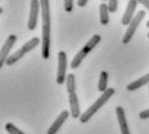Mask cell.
Masks as SVG:
<instances>
[{"label":"cell","mask_w":149,"mask_h":134,"mask_svg":"<svg viewBox=\"0 0 149 134\" xmlns=\"http://www.w3.org/2000/svg\"><path fill=\"white\" fill-rule=\"evenodd\" d=\"M147 84H149V74L144 75V76L139 77L138 80H135V81L130 83L129 85H127V90H130V92H134V90L141 88V86L147 85Z\"/></svg>","instance_id":"cell-11"},{"label":"cell","mask_w":149,"mask_h":134,"mask_svg":"<svg viewBox=\"0 0 149 134\" xmlns=\"http://www.w3.org/2000/svg\"><path fill=\"white\" fill-rule=\"evenodd\" d=\"M24 54H26V52L23 51V48L18 49L17 52H14V54H12L10 57L7 60V65H8V66H13L17 61H19L22 57H24Z\"/></svg>","instance_id":"cell-14"},{"label":"cell","mask_w":149,"mask_h":134,"mask_svg":"<svg viewBox=\"0 0 149 134\" xmlns=\"http://www.w3.org/2000/svg\"><path fill=\"white\" fill-rule=\"evenodd\" d=\"M136 1L140 3V4H143V5H144V7L149 11V0H136Z\"/></svg>","instance_id":"cell-23"},{"label":"cell","mask_w":149,"mask_h":134,"mask_svg":"<svg viewBox=\"0 0 149 134\" xmlns=\"http://www.w3.org/2000/svg\"><path fill=\"white\" fill-rule=\"evenodd\" d=\"M147 26H148V29H149V21H148V22H147Z\"/></svg>","instance_id":"cell-25"},{"label":"cell","mask_w":149,"mask_h":134,"mask_svg":"<svg viewBox=\"0 0 149 134\" xmlns=\"http://www.w3.org/2000/svg\"><path fill=\"white\" fill-rule=\"evenodd\" d=\"M41 9L40 0H31V9H30V17H29V23L27 27L29 30H35L37 26V18H39V12Z\"/></svg>","instance_id":"cell-5"},{"label":"cell","mask_w":149,"mask_h":134,"mask_svg":"<svg viewBox=\"0 0 149 134\" xmlns=\"http://www.w3.org/2000/svg\"><path fill=\"white\" fill-rule=\"evenodd\" d=\"M113 94H114V89H113V88H108L107 90H105V92H103V94H102L99 98H97V101H95L94 103H93V105L88 108V110H86V111L81 115V117H80V121H81V123H84V124L88 123V121L91 119V117L94 116L95 114H97V111L99 110V108L103 107V106L107 103L108 99H109Z\"/></svg>","instance_id":"cell-2"},{"label":"cell","mask_w":149,"mask_h":134,"mask_svg":"<svg viewBox=\"0 0 149 134\" xmlns=\"http://www.w3.org/2000/svg\"><path fill=\"white\" fill-rule=\"evenodd\" d=\"M99 43H100V35H94V36H93L91 39H90L89 41L85 44L84 49H85V51L88 52V53H90V52L93 51V49L95 48V46L99 44Z\"/></svg>","instance_id":"cell-17"},{"label":"cell","mask_w":149,"mask_h":134,"mask_svg":"<svg viewBox=\"0 0 149 134\" xmlns=\"http://www.w3.org/2000/svg\"><path fill=\"white\" fill-rule=\"evenodd\" d=\"M148 90H149V84H148Z\"/></svg>","instance_id":"cell-26"},{"label":"cell","mask_w":149,"mask_h":134,"mask_svg":"<svg viewBox=\"0 0 149 134\" xmlns=\"http://www.w3.org/2000/svg\"><path fill=\"white\" fill-rule=\"evenodd\" d=\"M5 130H7L8 134H24V132L18 129L17 126H14V124H12V123H8L5 125Z\"/></svg>","instance_id":"cell-19"},{"label":"cell","mask_w":149,"mask_h":134,"mask_svg":"<svg viewBox=\"0 0 149 134\" xmlns=\"http://www.w3.org/2000/svg\"><path fill=\"white\" fill-rule=\"evenodd\" d=\"M73 9V0H64V11L66 12H72Z\"/></svg>","instance_id":"cell-21"},{"label":"cell","mask_w":149,"mask_h":134,"mask_svg":"<svg viewBox=\"0 0 149 134\" xmlns=\"http://www.w3.org/2000/svg\"><path fill=\"white\" fill-rule=\"evenodd\" d=\"M107 84H108V72L107 71H102L100 72V77H99V83H98V89L100 90L102 93L105 92L107 88Z\"/></svg>","instance_id":"cell-16"},{"label":"cell","mask_w":149,"mask_h":134,"mask_svg":"<svg viewBox=\"0 0 149 134\" xmlns=\"http://www.w3.org/2000/svg\"><path fill=\"white\" fill-rule=\"evenodd\" d=\"M39 44H40V39H39V37H32V39L29 40V41H27L26 44L22 46V48H23V51L26 53H29V52L32 51V49H35Z\"/></svg>","instance_id":"cell-18"},{"label":"cell","mask_w":149,"mask_h":134,"mask_svg":"<svg viewBox=\"0 0 149 134\" xmlns=\"http://www.w3.org/2000/svg\"><path fill=\"white\" fill-rule=\"evenodd\" d=\"M145 15V12L144 11H139L138 14L135 15L134 18H132V21L129 23V26H127V31L125 32V36H123L122 39V43L123 44H129L130 40L132 39V36H134V34L136 32V30H138L139 25H140V22L143 21V18H144Z\"/></svg>","instance_id":"cell-3"},{"label":"cell","mask_w":149,"mask_h":134,"mask_svg":"<svg viewBox=\"0 0 149 134\" xmlns=\"http://www.w3.org/2000/svg\"><path fill=\"white\" fill-rule=\"evenodd\" d=\"M68 116H70V112L68 111H62L61 115L55 119V121L52 124V126L48 129V134H57L58 130L61 129V126L64 124V121L68 119Z\"/></svg>","instance_id":"cell-9"},{"label":"cell","mask_w":149,"mask_h":134,"mask_svg":"<svg viewBox=\"0 0 149 134\" xmlns=\"http://www.w3.org/2000/svg\"><path fill=\"white\" fill-rule=\"evenodd\" d=\"M67 54L66 52H59L58 53V72H57V84L62 85L66 83L67 77Z\"/></svg>","instance_id":"cell-4"},{"label":"cell","mask_w":149,"mask_h":134,"mask_svg":"<svg viewBox=\"0 0 149 134\" xmlns=\"http://www.w3.org/2000/svg\"><path fill=\"white\" fill-rule=\"evenodd\" d=\"M42 17V51L41 55L44 60L50 57V7L49 0H40Z\"/></svg>","instance_id":"cell-1"},{"label":"cell","mask_w":149,"mask_h":134,"mask_svg":"<svg viewBox=\"0 0 149 134\" xmlns=\"http://www.w3.org/2000/svg\"><path fill=\"white\" fill-rule=\"evenodd\" d=\"M102 1H105V0H102Z\"/></svg>","instance_id":"cell-28"},{"label":"cell","mask_w":149,"mask_h":134,"mask_svg":"<svg viewBox=\"0 0 149 134\" xmlns=\"http://www.w3.org/2000/svg\"><path fill=\"white\" fill-rule=\"evenodd\" d=\"M15 41H17V36L15 35H9L8 39L5 40L4 45L1 48V53H0V67H4V63H7V60L9 58V52L14 46Z\"/></svg>","instance_id":"cell-6"},{"label":"cell","mask_w":149,"mask_h":134,"mask_svg":"<svg viewBox=\"0 0 149 134\" xmlns=\"http://www.w3.org/2000/svg\"><path fill=\"white\" fill-rule=\"evenodd\" d=\"M68 102H70V107H71V116L73 119H80L81 117V111H80L79 97H77L76 93L68 94Z\"/></svg>","instance_id":"cell-8"},{"label":"cell","mask_w":149,"mask_h":134,"mask_svg":"<svg viewBox=\"0 0 149 134\" xmlns=\"http://www.w3.org/2000/svg\"><path fill=\"white\" fill-rule=\"evenodd\" d=\"M148 39H149V32H148Z\"/></svg>","instance_id":"cell-27"},{"label":"cell","mask_w":149,"mask_h":134,"mask_svg":"<svg viewBox=\"0 0 149 134\" xmlns=\"http://www.w3.org/2000/svg\"><path fill=\"white\" fill-rule=\"evenodd\" d=\"M136 5H138V1L136 0H129L127 3V7L125 9V13L122 15V25L125 26H129V23L132 21V18L135 17L134 13H135V9H136Z\"/></svg>","instance_id":"cell-7"},{"label":"cell","mask_w":149,"mask_h":134,"mask_svg":"<svg viewBox=\"0 0 149 134\" xmlns=\"http://www.w3.org/2000/svg\"><path fill=\"white\" fill-rule=\"evenodd\" d=\"M88 1L89 0H77V5H79V7H85L86 4H88Z\"/></svg>","instance_id":"cell-24"},{"label":"cell","mask_w":149,"mask_h":134,"mask_svg":"<svg viewBox=\"0 0 149 134\" xmlns=\"http://www.w3.org/2000/svg\"><path fill=\"white\" fill-rule=\"evenodd\" d=\"M116 115H117V121H118V125L121 129V134H130L129 125H127V120H126V115L125 110L122 107H117L116 108Z\"/></svg>","instance_id":"cell-10"},{"label":"cell","mask_w":149,"mask_h":134,"mask_svg":"<svg viewBox=\"0 0 149 134\" xmlns=\"http://www.w3.org/2000/svg\"><path fill=\"white\" fill-rule=\"evenodd\" d=\"M108 8H109V12H112V13L117 12V8H118V0H108Z\"/></svg>","instance_id":"cell-20"},{"label":"cell","mask_w":149,"mask_h":134,"mask_svg":"<svg viewBox=\"0 0 149 134\" xmlns=\"http://www.w3.org/2000/svg\"><path fill=\"white\" fill-rule=\"evenodd\" d=\"M66 89H67L68 94H71V93H76V79H74V75L73 74L67 75Z\"/></svg>","instance_id":"cell-15"},{"label":"cell","mask_w":149,"mask_h":134,"mask_svg":"<svg viewBox=\"0 0 149 134\" xmlns=\"http://www.w3.org/2000/svg\"><path fill=\"white\" fill-rule=\"evenodd\" d=\"M88 54H89V53H88V52L85 51V49L82 48L81 51H80V52L77 53L76 55H74V58L72 60V62H71V68H73V70H76V68L79 67L80 65H81V62H82L84 60H85V57H86V55H88Z\"/></svg>","instance_id":"cell-13"},{"label":"cell","mask_w":149,"mask_h":134,"mask_svg":"<svg viewBox=\"0 0 149 134\" xmlns=\"http://www.w3.org/2000/svg\"><path fill=\"white\" fill-rule=\"evenodd\" d=\"M139 117L143 119V120L149 119V108H147V110H144V111H141L140 114H139Z\"/></svg>","instance_id":"cell-22"},{"label":"cell","mask_w":149,"mask_h":134,"mask_svg":"<svg viewBox=\"0 0 149 134\" xmlns=\"http://www.w3.org/2000/svg\"><path fill=\"white\" fill-rule=\"evenodd\" d=\"M99 14H100V23L102 25H108L109 23V8L107 4L102 3L99 5Z\"/></svg>","instance_id":"cell-12"}]
</instances>
